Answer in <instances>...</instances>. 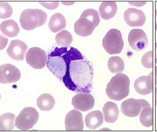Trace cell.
<instances>
[{"mask_svg":"<svg viewBox=\"0 0 157 132\" xmlns=\"http://www.w3.org/2000/svg\"><path fill=\"white\" fill-rule=\"evenodd\" d=\"M93 74L91 62L85 59L81 53L74 48L62 79L65 86L75 92L89 93L93 86Z\"/></svg>","mask_w":157,"mask_h":132,"instance_id":"1","label":"cell"},{"mask_svg":"<svg viewBox=\"0 0 157 132\" xmlns=\"http://www.w3.org/2000/svg\"><path fill=\"white\" fill-rule=\"evenodd\" d=\"M74 47H56L48 54L47 66L51 72L60 81L65 75L66 65Z\"/></svg>","mask_w":157,"mask_h":132,"instance_id":"2","label":"cell"},{"mask_svg":"<svg viewBox=\"0 0 157 132\" xmlns=\"http://www.w3.org/2000/svg\"><path fill=\"white\" fill-rule=\"evenodd\" d=\"M129 78L126 75L117 73L107 84L105 89L106 94L110 99L120 101L129 95Z\"/></svg>","mask_w":157,"mask_h":132,"instance_id":"3","label":"cell"},{"mask_svg":"<svg viewBox=\"0 0 157 132\" xmlns=\"http://www.w3.org/2000/svg\"><path fill=\"white\" fill-rule=\"evenodd\" d=\"M47 20V13L40 9H26L22 12L20 23L23 29L29 31L44 25Z\"/></svg>","mask_w":157,"mask_h":132,"instance_id":"4","label":"cell"},{"mask_svg":"<svg viewBox=\"0 0 157 132\" xmlns=\"http://www.w3.org/2000/svg\"><path fill=\"white\" fill-rule=\"evenodd\" d=\"M102 46L109 54L121 53L124 46L121 32L117 29L109 30L102 39Z\"/></svg>","mask_w":157,"mask_h":132,"instance_id":"5","label":"cell"},{"mask_svg":"<svg viewBox=\"0 0 157 132\" xmlns=\"http://www.w3.org/2000/svg\"><path fill=\"white\" fill-rule=\"evenodd\" d=\"M39 119V113L32 107L25 108L15 119V125L20 130H28L33 127Z\"/></svg>","mask_w":157,"mask_h":132,"instance_id":"6","label":"cell"},{"mask_svg":"<svg viewBox=\"0 0 157 132\" xmlns=\"http://www.w3.org/2000/svg\"><path fill=\"white\" fill-rule=\"evenodd\" d=\"M149 106V103L144 99L129 98L121 103L120 109L124 116L134 117L140 114L142 108Z\"/></svg>","mask_w":157,"mask_h":132,"instance_id":"7","label":"cell"},{"mask_svg":"<svg viewBox=\"0 0 157 132\" xmlns=\"http://www.w3.org/2000/svg\"><path fill=\"white\" fill-rule=\"evenodd\" d=\"M26 61L33 68L41 69L47 65V54L44 50L40 48H31L26 54Z\"/></svg>","mask_w":157,"mask_h":132,"instance_id":"8","label":"cell"},{"mask_svg":"<svg viewBox=\"0 0 157 132\" xmlns=\"http://www.w3.org/2000/svg\"><path fill=\"white\" fill-rule=\"evenodd\" d=\"M128 43L133 50L140 51L147 46L148 38L142 29H133L128 34Z\"/></svg>","mask_w":157,"mask_h":132,"instance_id":"9","label":"cell"},{"mask_svg":"<svg viewBox=\"0 0 157 132\" xmlns=\"http://www.w3.org/2000/svg\"><path fill=\"white\" fill-rule=\"evenodd\" d=\"M72 105L75 109L81 111H88L93 108L94 98L88 92H80L73 97Z\"/></svg>","mask_w":157,"mask_h":132,"instance_id":"10","label":"cell"},{"mask_svg":"<svg viewBox=\"0 0 157 132\" xmlns=\"http://www.w3.org/2000/svg\"><path fill=\"white\" fill-rule=\"evenodd\" d=\"M21 76L20 70L10 64L0 65V82L9 84L18 81Z\"/></svg>","mask_w":157,"mask_h":132,"instance_id":"11","label":"cell"},{"mask_svg":"<svg viewBox=\"0 0 157 132\" xmlns=\"http://www.w3.org/2000/svg\"><path fill=\"white\" fill-rule=\"evenodd\" d=\"M65 128L67 131H81L83 129L82 113L77 109L71 110L66 116Z\"/></svg>","mask_w":157,"mask_h":132,"instance_id":"12","label":"cell"},{"mask_svg":"<svg viewBox=\"0 0 157 132\" xmlns=\"http://www.w3.org/2000/svg\"><path fill=\"white\" fill-rule=\"evenodd\" d=\"M134 87L138 94L142 95L151 93L153 90V72L148 76H142L136 79Z\"/></svg>","mask_w":157,"mask_h":132,"instance_id":"13","label":"cell"},{"mask_svg":"<svg viewBox=\"0 0 157 132\" xmlns=\"http://www.w3.org/2000/svg\"><path fill=\"white\" fill-rule=\"evenodd\" d=\"M124 20L129 26L137 27L142 26L144 24L146 17L142 10L129 8L124 13Z\"/></svg>","mask_w":157,"mask_h":132,"instance_id":"14","label":"cell"},{"mask_svg":"<svg viewBox=\"0 0 157 132\" xmlns=\"http://www.w3.org/2000/svg\"><path fill=\"white\" fill-rule=\"evenodd\" d=\"M28 46L20 40H13L10 42L7 49V53L12 59L16 61H22L25 58Z\"/></svg>","mask_w":157,"mask_h":132,"instance_id":"15","label":"cell"},{"mask_svg":"<svg viewBox=\"0 0 157 132\" xmlns=\"http://www.w3.org/2000/svg\"><path fill=\"white\" fill-rule=\"evenodd\" d=\"M96 27L91 21L80 15L74 24V31L78 35L86 37L93 33Z\"/></svg>","mask_w":157,"mask_h":132,"instance_id":"16","label":"cell"},{"mask_svg":"<svg viewBox=\"0 0 157 132\" xmlns=\"http://www.w3.org/2000/svg\"><path fill=\"white\" fill-rule=\"evenodd\" d=\"M104 119L106 122L114 123L118 119L119 109L116 103L112 101H107L102 108Z\"/></svg>","mask_w":157,"mask_h":132,"instance_id":"17","label":"cell"},{"mask_svg":"<svg viewBox=\"0 0 157 132\" xmlns=\"http://www.w3.org/2000/svg\"><path fill=\"white\" fill-rule=\"evenodd\" d=\"M117 12V5L114 1L102 2L99 8L100 16L105 20L113 18Z\"/></svg>","mask_w":157,"mask_h":132,"instance_id":"18","label":"cell"},{"mask_svg":"<svg viewBox=\"0 0 157 132\" xmlns=\"http://www.w3.org/2000/svg\"><path fill=\"white\" fill-rule=\"evenodd\" d=\"M103 115L100 111H93L89 112L85 117V122L88 128L95 130L103 123Z\"/></svg>","mask_w":157,"mask_h":132,"instance_id":"19","label":"cell"},{"mask_svg":"<svg viewBox=\"0 0 157 132\" xmlns=\"http://www.w3.org/2000/svg\"><path fill=\"white\" fill-rule=\"evenodd\" d=\"M1 32L9 37H16L20 31L18 25L13 20H7L2 21L0 24Z\"/></svg>","mask_w":157,"mask_h":132,"instance_id":"20","label":"cell"},{"mask_svg":"<svg viewBox=\"0 0 157 132\" xmlns=\"http://www.w3.org/2000/svg\"><path fill=\"white\" fill-rule=\"evenodd\" d=\"M66 26V21L64 16L59 13L53 14L48 23V28L53 32H57L63 29Z\"/></svg>","mask_w":157,"mask_h":132,"instance_id":"21","label":"cell"},{"mask_svg":"<svg viewBox=\"0 0 157 132\" xmlns=\"http://www.w3.org/2000/svg\"><path fill=\"white\" fill-rule=\"evenodd\" d=\"M55 104V100L52 95L49 94L40 95L37 100V105L42 111H48L53 109Z\"/></svg>","mask_w":157,"mask_h":132,"instance_id":"22","label":"cell"},{"mask_svg":"<svg viewBox=\"0 0 157 132\" xmlns=\"http://www.w3.org/2000/svg\"><path fill=\"white\" fill-rule=\"evenodd\" d=\"M15 115L12 113H5L0 116V131H10L15 125Z\"/></svg>","mask_w":157,"mask_h":132,"instance_id":"23","label":"cell"},{"mask_svg":"<svg viewBox=\"0 0 157 132\" xmlns=\"http://www.w3.org/2000/svg\"><path fill=\"white\" fill-rule=\"evenodd\" d=\"M109 70L113 73L122 72L124 69V63L123 59L119 56L110 57L107 62Z\"/></svg>","mask_w":157,"mask_h":132,"instance_id":"24","label":"cell"},{"mask_svg":"<svg viewBox=\"0 0 157 132\" xmlns=\"http://www.w3.org/2000/svg\"><path fill=\"white\" fill-rule=\"evenodd\" d=\"M140 122L145 127H150L153 124V110L152 108L145 107L142 109L140 115Z\"/></svg>","mask_w":157,"mask_h":132,"instance_id":"25","label":"cell"},{"mask_svg":"<svg viewBox=\"0 0 157 132\" xmlns=\"http://www.w3.org/2000/svg\"><path fill=\"white\" fill-rule=\"evenodd\" d=\"M72 36L71 34L66 31L63 30L58 33L55 37V40L58 45L63 46H69L72 42Z\"/></svg>","mask_w":157,"mask_h":132,"instance_id":"26","label":"cell"},{"mask_svg":"<svg viewBox=\"0 0 157 132\" xmlns=\"http://www.w3.org/2000/svg\"><path fill=\"white\" fill-rule=\"evenodd\" d=\"M81 16H84L90 21H91L97 27L99 23L100 19H99V16L98 14V12L93 9H88L85 10Z\"/></svg>","mask_w":157,"mask_h":132,"instance_id":"27","label":"cell"},{"mask_svg":"<svg viewBox=\"0 0 157 132\" xmlns=\"http://www.w3.org/2000/svg\"><path fill=\"white\" fill-rule=\"evenodd\" d=\"M142 65L147 68H151L153 67V52L147 51L144 54L141 59Z\"/></svg>","mask_w":157,"mask_h":132,"instance_id":"28","label":"cell"},{"mask_svg":"<svg viewBox=\"0 0 157 132\" xmlns=\"http://www.w3.org/2000/svg\"><path fill=\"white\" fill-rule=\"evenodd\" d=\"M12 8L6 2H0V18L10 17L12 13Z\"/></svg>","mask_w":157,"mask_h":132,"instance_id":"29","label":"cell"},{"mask_svg":"<svg viewBox=\"0 0 157 132\" xmlns=\"http://www.w3.org/2000/svg\"><path fill=\"white\" fill-rule=\"evenodd\" d=\"M40 4L44 7L49 9L53 10L57 8L59 6V2H40Z\"/></svg>","mask_w":157,"mask_h":132,"instance_id":"30","label":"cell"},{"mask_svg":"<svg viewBox=\"0 0 157 132\" xmlns=\"http://www.w3.org/2000/svg\"><path fill=\"white\" fill-rule=\"evenodd\" d=\"M8 39L0 34V50H3L7 45Z\"/></svg>","mask_w":157,"mask_h":132,"instance_id":"31","label":"cell"},{"mask_svg":"<svg viewBox=\"0 0 157 132\" xmlns=\"http://www.w3.org/2000/svg\"><path fill=\"white\" fill-rule=\"evenodd\" d=\"M129 4L134 6L140 7V6H143L145 4V2H129Z\"/></svg>","mask_w":157,"mask_h":132,"instance_id":"32","label":"cell"},{"mask_svg":"<svg viewBox=\"0 0 157 132\" xmlns=\"http://www.w3.org/2000/svg\"><path fill=\"white\" fill-rule=\"evenodd\" d=\"M75 2L74 1H70V2H68V1H64V2H62L63 4L65 5V6H71L72 4H73Z\"/></svg>","mask_w":157,"mask_h":132,"instance_id":"33","label":"cell"},{"mask_svg":"<svg viewBox=\"0 0 157 132\" xmlns=\"http://www.w3.org/2000/svg\"><path fill=\"white\" fill-rule=\"evenodd\" d=\"M155 102L156 106H157V87L155 88Z\"/></svg>","mask_w":157,"mask_h":132,"instance_id":"34","label":"cell"},{"mask_svg":"<svg viewBox=\"0 0 157 132\" xmlns=\"http://www.w3.org/2000/svg\"><path fill=\"white\" fill-rule=\"evenodd\" d=\"M155 27L156 31H157V10L155 11Z\"/></svg>","mask_w":157,"mask_h":132,"instance_id":"35","label":"cell"},{"mask_svg":"<svg viewBox=\"0 0 157 132\" xmlns=\"http://www.w3.org/2000/svg\"><path fill=\"white\" fill-rule=\"evenodd\" d=\"M155 84L157 85V66L155 67Z\"/></svg>","mask_w":157,"mask_h":132,"instance_id":"36","label":"cell"},{"mask_svg":"<svg viewBox=\"0 0 157 132\" xmlns=\"http://www.w3.org/2000/svg\"><path fill=\"white\" fill-rule=\"evenodd\" d=\"M155 62L157 63V43L155 44Z\"/></svg>","mask_w":157,"mask_h":132,"instance_id":"37","label":"cell"}]
</instances>
